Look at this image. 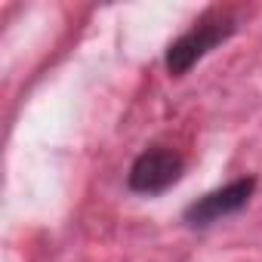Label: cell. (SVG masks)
<instances>
[{
    "mask_svg": "<svg viewBox=\"0 0 262 262\" xmlns=\"http://www.w3.org/2000/svg\"><path fill=\"white\" fill-rule=\"evenodd\" d=\"M234 31V22L228 16H204L194 22L179 40L170 43L167 50V71L170 74H185L191 65H198L213 47H219L228 34Z\"/></svg>",
    "mask_w": 262,
    "mask_h": 262,
    "instance_id": "obj_1",
    "label": "cell"
},
{
    "mask_svg": "<svg viewBox=\"0 0 262 262\" xmlns=\"http://www.w3.org/2000/svg\"><path fill=\"white\" fill-rule=\"evenodd\" d=\"M182 170H185V161L173 148H161V145L148 148L129 167V188L139 194H161L179 182Z\"/></svg>",
    "mask_w": 262,
    "mask_h": 262,
    "instance_id": "obj_2",
    "label": "cell"
},
{
    "mask_svg": "<svg viewBox=\"0 0 262 262\" xmlns=\"http://www.w3.org/2000/svg\"><path fill=\"white\" fill-rule=\"evenodd\" d=\"M253 188H256V179H234V182H228V185L198 198L185 210V222L188 225H210V222H216L222 216H231L241 207H247Z\"/></svg>",
    "mask_w": 262,
    "mask_h": 262,
    "instance_id": "obj_3",
    "label": "cell"
}]
</instances>
